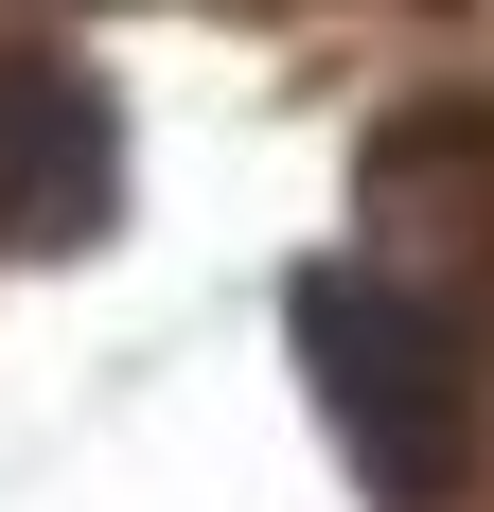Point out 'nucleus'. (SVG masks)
I'll list each match as a JSON object with an SVG mask.
<instances>
[{"label": "nucleus", "mask_w": 494, "mask_h": 512, "mask_svg": "<svg viewBox=\"0 0 494 512\" xmlns=\"http://www.w3.org/2000/svg\"><path fill=\"white\" fill-rule=\"evenodd\" d=\"M300 336H318L336 442L389 477V495H442L459 477V354H442V318L406 301V283H371V265H318V283H300Z\"/></svg>", "instance_id": "f257e3e1"}]
</instances>
